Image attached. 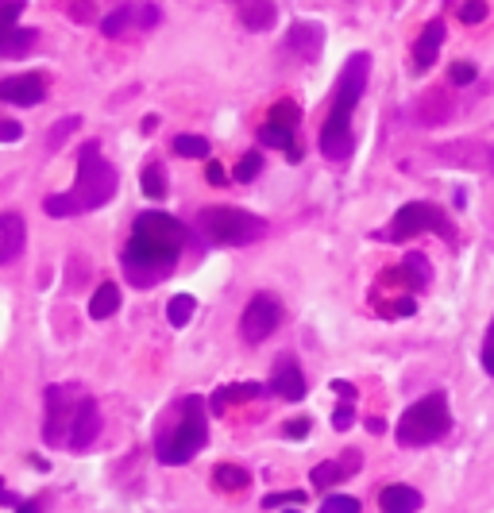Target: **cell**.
Returning a JSON list of instances; mask_svg holds the SVG:
<instances>
[{
    "label": "cell",
    "instance_id": "31",
    "mask_svg": "<svg viewBox=\"0 0 494 513\" xmlns=\"http://www.w3.org/2000/svg\"><path fill=\"white\" fill-rule=\"evenodd\" d=\"M259 170H263V154H259V151H247L243 159L236 163V178H240V182H255Z\"/></svg>",
    "mask_w": 494,
    "mask_h": 513
},
{
    "label": "cell",
    "instance_id": "38",
    "mask_svg": "<svg viewBox=\"0 0 494 513\" xmlns=\"http://www.w3.org/2000/svg\"><path fill=\"white\" fill-rule=\"evenodd\" d=\"M483 367H487V375H494V321H490L487 340H483Z\"/></svg>",
    "mask_w": 494,
    "mask_h": 513
},
{
    "label": "cell",
    "instance_id": "25",
    "mask_svg": "<svg viewBox=\"0 0 494 513\" xmlns=\"http://www.w3.org/2000/svg\"><path fill=\"white\" fill-rule=\"evenodd\" d=\"M39 42V32H24V27H16V32H8V39H5V59H20V54H27Z\"/></svg>",
    "mask_w": 494,
    "mask_h": 513
},
{
    "label": "cell",
    "instance_id": "32",
    "mask_svg": "<svg viewBox=\"0 0 494 513\" xmlns=\"http://www.w3.org/2000/svg\"><path fill=\"white\" fill-rule=\"evenodd\" d=\"M255 394H259L255 382H243V387H232V390H224V394H216V397H213V409L221 413L224 402H236V397H255Z\"/></svg>",
    "mask_w": 494,
    "mask_h": 513
},
{
    "label": "cell",
    "instance_id": "18",
    "mask_svg": "<svg viewBox=\"0 0 494 513\" xmlns=\"http://www.w3.org/2000/svg\"><path fill=\"white\" fill-rule=\"evenodd\" d=\"M274 20H279V12H274L271 0H243L240 5V23L247 32H271Z\"/></svg>",
    "mask_w": 494,
    "mask_h": 513
},
{
    "label": "cell",
    "instance_id": "14",
    "mask_svg": "<svg viewBox=\"0 0 494 513\" xmlns=\"http://www.w3.org/2000/svg\"><path fill=\"white\" fill-rule=\"evenodd\" d=\"M441 47H444V23L432 20V23H425V32H421L417 42H413V66L432 70V62L441 59Z\"/></svg>",
    "mask_w": 494,
    "mask_h": 513
},
{
    "label": "cell",
    "instance_id": "39",
    "mask_svg": "<svg viewBox=\"0 0 494 513\" xmlns=\"http://www.w3.org/2000/svg\"><path fill=\"white\" fill-rule=\"evenodd\" d=\"M20 135H24V127L16 120H0V139H5V144H16Z\"/></svg>",
    "mask_w": 494,
    "mask_h": 513
},
{
    "label": "cell",
    "instance_id": "28",
    "mask_svg": "<svg viewBox=\"0 0 494 513\" xmlns=\"http://www.w3.org/2000/svg\"><path fill=\"white\" fill-rule=\"evenodd\" d=\"M174 151L185 154V159H209V139L205 135H178L174 139Z\"/></svg>",
    "mask_w": 494,
    "mask_h": 513
},
{
    "label": "cell",
    "instance_id": "33",
    "mask_svg": "<svg viewBox=\"0 0 494 513\" xmlns=\"http://www.w3.org/2000/svg\"><path fill=\"white\" fill-rule=\"evenodd\" d=\"M321 513H359V502L347 494H328L321 502Z\"/></svg>",
    "mask_w": 494,
    "mask_h": 513
},
{
    "label": "cell",
    "instance_id": "29",
    "mask_svg": "<svg viewBox=\"0 0 494 513\" xmlns=\"http://www.w3.org/2000/svg\"><path fill=\"white\" fill-rule=\"evenodd\" d=\"M78 127H81V117H66V120H58V124L51 127V135H47V147H51V151H58L70 135L78 132Z\"/></svg>",
    "mask_w": 494,
    "mask_h": 513
},
{
    "label": "cell",
    "instance_id": "23",
    "mask_svg": "<svg viewBox=\"0 0 494 513\" xmlns=\"http://www.w3.org/2000/svg\"><path fill=\"white\" fill-rule=\"evenodd\" d=\"M398 278H402V282H410V290H425V286H429L425 255H405L402 266H398Z\"/></svg>",
    "mask_w": 494,
    "mask_h": 513
},
{
    "label": "cell",
    "instance_id": "30",
    "mask_svg": "<svg viewBox=\"0 0 494 513\" xmlns=\"http://www.w3.org/2000/svg\"><path fill=\"white\" fill-rule=\"evenodd\" d=\"M298 120H301V108L294 105V101H279L271 108V124H282V127H298Z\"/></svg>",
    "mask_w": 494,
    "mask_h": 513
},
{
    "label": "cell",
    "instance_id": "7",
    "mask_svg": "<svg viewBox=\"0 0 494 513\" xmlns=\"http://www.w3.org/2000/svg\"><path fill=\"white\" fill-rule=\"evenodd\" d=\"M421 232H437L444 244H452V239H456L452 220H448L444 212H441L437 205H429V201H410V205H402L383 236H386V239H410V236H421Z\"/></svg>",
    "mask_w": 494,
    "mask_h": 513
},
{
    "label": "cell",
    "instance_id": "36",
    "mask_svg": "<svg viewBox=\"0 0 494 513\" xmlns=\"http://www.w3.org/2000/svg\"><path fill=\"white\" fill-rule=\"evenodd\" d=\"M158 20H163L158 5H136V27H155Z\"/></svg>",
    "mask_w": 494,
    "mask_h": 513
},
{
    "label": "cell",
    "instance_id": "48",
    "mask_svg": "<svg viewBox=\"0 0 494 513\" xmlns=\"http://www.w3.org/2000/svg\"><path fill=\"white\" fill-rule=\"evenodd\" d=\"M290 513H298V509H290Z\"/></svg>",
    "mask_w": 494,
    "mask_h": 513
},
{
    "label": "cell",
    "instance_id": "20",
    "mask_svg": "<svg viewBox=\"0 0 494 513\" xmlns=\"http://www.w3.org/2000/svg\"><path fill=\"white\" fill-rule=\"evenodd\" d=\"M356 467H359V455H356V452H347L344 463H340V460L317 463V467H313V487H332L337 479H347V471H356Z\"/></svg>",
    "mask_w": 494,
    "mask_h": 513
},
{
    "label": "cell",
    "instance_id": "37",
    "mask_svg": "<svg viewBox=\"0 0 494 513\" xmlns=\"http://www.w3.org/2000/svg\"><path fill=\"white\" fill-rule=\"evenodd\" d=\"M352 402H344V406H337V413H332V429H337V433H347V429H352Z\"/></svg>",
    "mask_w": 494,
    "mask_h": 513
},
{
    "label": "cell",
    "instance_id": "2",
    "mask_svg": "<svg viewBox=\"0 0 494 513\" xmlns=\"http://www.w3.org/2000/svg\"><path fill=\"white\" fill-rule=\"evenodd\" d=\"M367 78H371V54H352L340 70V81H337V93H332V108L325 117L321 127V154L332 163H344L347 154L356 151V132H352V117H356V105L363 89H367Z\"/></svg>",
    "mask_w": 494,
    "mask_h": 513
},
{
    "label": "cell",
    "instance_id": "17",
    "mask_svg": "<svg viewBox=\"0 0 494 513\" xmlns=\"http://www.w3.org/2000/svg\"><path fill=\"white\" fill-rule=\"evenodd\" d=\"M259 144L263 147H279L290 163H298L301 159V147H298V139H294V127H282V124H263L259 127Z\"/></svg>",
    "mask_w": 494,
    "mask_h": 513
},
{
    "label": "cell",
    "instance_id": "6",
    "mask_svg": "<svg viewBox=\"0 0 494 513\" xmlns=\"http://www.w3.org/2000/svg\"><path fill=\"white\" fill-rule=\"evenodd\" d=\"M448 429H452V413H448V397L437 394H425L421 402H413L410 409L402 413L398 421V444L405 448H425L432 440H441Z\"/></svg>",
    "mask_w": 494,
    "mask_h": 513
},
{
    "label": "cell",
    "instance_id": "34",
    "mask_svg": "<svg viewBox=\"0 0 494 513\" xmlns=\"http://www.w3.org/2000/svg\"><path fill=\"white\" fill-rule=\"evenodd\" d=\"M460 20L463 23H483L487 20V0H463V5H460Z\"/></svg>",
    "mask_w": 494,
    "mask_h": 513
},
{
    "label": "cell",
    "instance_id": "8",
    "mask_svg": "<svg viewBox=\"0 0 494 513\" xmlns=\"http://www.w3.org/2000/svg\"><path fill=\"white\" fill-rule=\"evenodd\" d=\"M81 390L78 387H51L47 390V444H70V433H74V417H78V406H81Z\"/></svg>",
    "mask_w": 494,
    "mask_h": 513
},
{
    "label": "cell",
    "instance_id": "19",
    "mask_svg": "<svg viewBox=\"0 0 494 513\" xmlns=\"http://www.w3.org/2000/svg\"><path fill=\"white\" fill-rule=\"evenodd\" d=\"M379 506H383V513H417L421 509V494L413 490V487H386L383 494H379Z\"/></svg>",
    "mask_w": 494,
    "mask_h": 513
},
{
    "label": "cell",
    "instance_id": "27",
    "mask_svg": "<svg viewBox=\"0 0 494 513\" xmlns=\"http://www.w3.org/2000/svg\"><path fill=\"white\" fill-rule=\"evenodd\" d=\"M194 309H197V302L190 294H178V297H170V305H166V317H170V324L174 329H185V321L194 317Z\"/></svg>",
    "mask_w": 494,
    "mask_h": 513
},
{
    "label": "cell",
    "instance_id": "11",
    "mask_svg": "<svg viewBox=\"0 0 494 513\" xmlns=\"http://www.w3.org/2000/svg\"><path fill=\"white\" fill-rule=\"evenodd\" d=\"M286 42H290V51L301 54V59H321V51H325V27L317 23V20H298L294 27L286 32Z\"/></svg>",
    "mask_w": 494,
    "mask_h": 513
},
{
    "label": "cell",
    "instance_id": "13",
    "mask_svg": "<svg viewBox=\"0 0 494 513\" xmlns=\"http://www.w3.org/2000/svg\"><path fill=\"white\" fill-rule=\"evenodd\" d=\"M271 390L279 394V397H286V402H301L305 397V375H301V367L294 363V359H282L279 367H274V378H271Z\"/></svg>",
    "mask_w": 494,
    "mask_h": 513
},
{
    "label": "cell",
    "instance_id": "9",
    "mask_svg": "<svg viewBox=\"0 0 494 513\" xmlns=\"http://www.w3.org/2000/svg\"><path fill=\"white\" fill-rule=\"evenodd\" d=\"M282 324V305L274 302L271 294H255L243 309V321H240V336L247 344H263V340Z\"/></svg>",
    "mask_w": 494,
    "mask_h": 513
},
{
    "label": "cell",
    "instance_id": "1",
    "mask_svg": "<svg viewBox=\"0 0 494 513\" xmlns=\"http://www.w3.org/2000/svg\"><path fill=\"white\" fill-rule=\"evenodd\" d=\"M182 244H185V228L170 217V212H139L136 224H132V239L120 255V266H124V278L132 286H155L163 282L170 270H174V259L182 255Z\"/></svg>",
    "mask_w": 494,
    "mask_h": 513
},
{
    "label": "cell",
    "instance_id": "15",
    "mask_svg": "<svg viewBox=\"0 0 494 513\" xmlns=\"http://www.w3.org/2000/svg\"><path fill=\"white\" fill-rule=\"evenodd\" d=\"M24 217L20 212H5L0 217V263H16L20 259V251H24Z\"/></svg>",
    "mask_w": 494,
    "mask_h": 513
},
{
    "label": "cell",
    "instance_id": "16",
    "mask_svg": "<svg viewBox=\"0 0 494 513\" xmlns=\"http://www.w3.org/2000/svg\"><path fill=\"white\" fill-rule=\"evenodd\" d=\"M444 159H460V166H475V170H490L494 174V147L487 144H456V147H441Z\"/></svg>",
    "mask_w": 494,
    "mask_h": 513
},
{
    "label": "cell",
    "instance_id": "45",
    "mask_svg": "<svg viewBox=\"0 0 494 513\" xmlns=\"http://www.w3.org/2000/svg\"><path fill=\"white\" fill-rule=\"evenodd\" d=\"M158 127V117H143V132H155Z\"/></svg>",
    "mask_w": 494,
    "mask_h": 513
},
{
    "label": "cell",
    "instance_id": "21",
    "mask_svg": "<svg viewBox=\"0 0 494 513\" xmlns=\"http://www.w3.org/2000/svg\"><path fill=\"white\" fill-rule=\"evenodd\" d=\"M116 309H120V286H116V282H100V286L93 290L90 317L93 321H105V317H112Z\"/></svg>",
    "mask_w": 494,
    "mask_h": 513
},
{
    "label": "cell",
    "instance_id": "24",
    "mask_svg": "<svg viewBox=\"0 0 494 513\" xmlns=\"http://www.w3.org/2000/svg\"><path fill=\"white\" fill-rule=\"evenodd\" d=\"M132 23H136V5H124V8H116V12H109V16L100 20V32H105L109 39H116L120 32H128Z\"/></svg>",
    "mask_w": 494,
    "mask_h": 513
},
{
    "label": "cell",
    "instance_id": "40",
    "mask_svg": "<svg viewBox=\"0 0 494 513\" xmlns=\"http://www.w3.org/2000/svg\"><path fill=\"white\" fill-rule=\"evenodd\" d=\"M20 8H24V0H5V23H8V32H16V16H20Z\"/></svg>",
    "mask_w": 494,
    "mask_h": 513
},
{
    "label": "cell",
    "instance_id": "12",
    "mask_svg": "<svg viewBox=\"0 0 494 513\" xmlns=\"http://www.w3.org/2000/svg\"><path fill=\"white\" fill-rule=\"evenodd\" d=\"M100 436V409L90 394L81 397V406H78V417H74V433H70V448L74 452H90V444Z\"/></svg>",
    "mask_w": 494,
    "mask_h": 513
},
{
    "label": "cell",
    "instance_id": "4",
    "mask_svg": "<svg viewBox=\"0 0 494 513\" xmlns=\"http://www.w3.org/2000/svg\"><path fill=\"white\" fill-rule=\"evenodd\" d=\"M205 444H209V413H205V402L194 394V397H185L182 402L178 424L158 440V460L170 463V467L190 463Z\"/></svg>",
    "mask_w": 494,
    "mask_h": 513
},
{
    "label": "cell",
    "instance_id": "35",
    "mask_svg": "<svg viewBox=\"0 0 494 513\" xmlns=\"http://www.w3.org/2000/svg\"><path fill=\"white\" fill-rule=\"evenodd\" d=\"M475 62H452V70H448V78H452V85H471L475 81Z\"/></svg>",
    "mask_w": 494,
    "mask_h": 513
},
{
    "label": "cell",
    "instance_id": "41",
    "mask_svg": "<svg viewBox=\"0 0 494 513\" xmlns=\"http://www.w3.org/2000/svg\"><path fill=\"white\" fill-rule=\"evenodd\" d=\"M301 490H286V494H267L263 498V506H282V502H301Z\"/></svg>",
    "mask_w": 494,
    "mask_h": 513
},
{
    "label": "cell",
    "instance_id": "44",
    "mask_svg": "<svg viewBox=\"0 0 494 513\" xmlns=\"http://www.w3.org/2000/svg\"><path fill=\"white\" fill-rule=\"evenodd\" d=\"M305 433H309V421H305V417H294L286 424V436H305Z\"/></svg>",
    "mask_w": 494,
    "mask_h": 513
},
{
    "label": "cell",
    "instance_id": "42",
    "mask_svg": "<svg viewBox=\"0 0 494 513\" xmlns=\"http://www.w3.org/2000/svg\"><path fill=\"white\" fill-rule=\"evenodd\" d=\"M205 178H209L213 185H224V182H228V174H224L221 163H209V166H205Z\"/></svg>",
    "mask_w": 494,
    "mask_h": 513
},
{
    "label": "cell",
    "instance_id": "46",
    "mask_svg": "<svg viewBox=\"0 0 494 513\" xmlns=\"http://www.w3.org/2000/svg\"><path fill=\"white\" fill-rule=\"evenodd\" d=\"M16 513H39V502H24V506H16Z\"/></svg>",
    "mask_w": 494,
    "mask_h": 513
},
{
    "label": "cell",
    "instance_id": "22",
    "mask_svg": "<svg viewBox=\"0 0 494 513\" xmlns=\"http://www.w3.org/2000/svg\"><path fill=\"white\" fill-rule=\"evenodd\" d=\"M139 185H143V197H151V201H163L166 190H170V182H166V170L163 163H147L143 166V174H139Z\"/></svg>",
    "mask_w": 494,
    "mask_h": 513
},
{
    "label": "cell",
    "instance_id": "3",
    "mask_svg": "<svg viewBox=\"0 0 494 513\" xmlns=\"http://www.w3.org/2000/svg\"><path fill=\"white\" fill-rule=\"evenodd\" d=\"M116 166L100 154V144H85L78 154V178L66 193H51L43 201V212L47 217H78V212H93V209H105L112 197H116Z\"/></svg>",
    "mask_w": 494,
    "mask_h": 513
},
{
    "label": "cell",
    "instance_id": "10",
    "mask_svg": "<svg viewBox=\"0 0 494 513\" xmlns=\"http://www.w3.org/2000/svg\"><path fill=\"white\" fill-rule=\"evenodd\" d=\"M47 97V74H16V78H5L0 81V101L5 105H20V108H32Z\"/></svg>",
    "mask_w": 494,
    "mask_h": 513
},
{
    "label": "cell",
    "instance_id": "47",
    "mask_svg": "<svg viewBox=\"0 0 494 513\" xmlns=\"http://www.w3.org/2000/svg\"><path fill=\"white\" fill-rule=\"evenodd\" d=\"M232 5H236V8H240V5H243V0H232Z\"/></svg>",
    "mask_w": 494,
    "mask_h": 513
},
{
    "label": "cell",
    "instance_id": "26",
    "mask_svg": "<svg viewBox=\"0 0 494 513\" xmlns=\"http://www.w3.org/2000/svg\"><path fill=\"white\" fill-rule=\"evenodd\" d=\"M247 482H252V475L240 471V467H232V463H224V467H216V471H213V487H221V490H243Z\"/></svg>",
    "mask_w": 494,
    "mask_h": 513
},
{
    "label": "cell",
    "instance_id": "43",
    "mask_svg": "<svg viewBox=\"0 0 494 513\" xmlns=\"http://www.w3.org/2000/svg\"><path fill=\"white\" fill-rule=\"evenodd\" d=\"M332 390H337V394L344 397V402H356V387H352V382H344V378H337V382H332Z\"/></svg>",
    "mask_w": 494,
    "mask_h": 513
},
{
    "label": "cell",
    "instance_id": "5",
    "mask_svg": "<svg viewBox=\"0 0 494 513\" xmlns=\"http://www.w3.org/2000/svg\"><path fill=\"white\" fill-rule=\"evenodd\" d=\"M197 228L205 232L209 244L216 247H243L267 236V220L255 217L247 209H232V205H213L197 212Z\"/></svg>",
    "mask_w": 494,
    "mask_h": 513
}]
</instances>
